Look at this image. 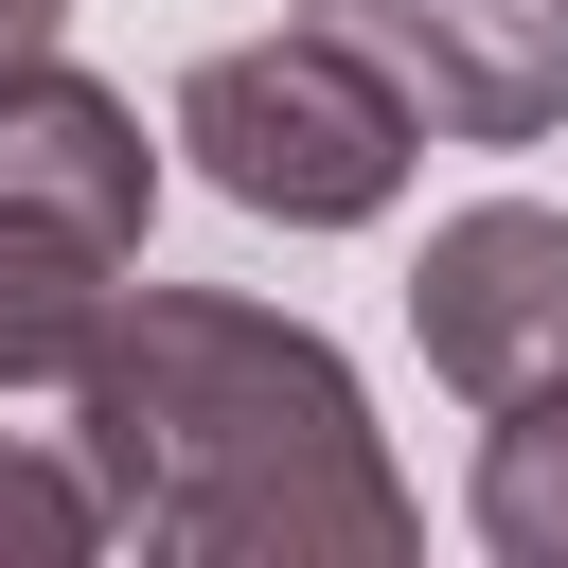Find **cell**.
Wrapping results in <instances>:
<instances>
[{"label": "cell", "instance_id": "obj_1", "mask_svg": "<svg viewBox=\"0 0 568 568\" xmlns=\"http://www.w3.org/2000/svg\"><path fill=\"white\" fill-rule=\"evenodd\" d=\"M71 462L106 479V532L178 568H390L426 515L373 444V390L320 320L231 284H124L106 355L71 390Z\"/></svg>", "mask_w": 568, "mask_h": 568}, {"label": "cell", "instance_id": "obj_2", "mask_svg": "<svg viewBox=\"0 0 568 568\" xmlns=\"http://www.w3.org/2000/svg\"><path fill=\"white\" fill-rule=\"evenodd\" d=\"M160 142H178L231 213H266V231H373V213L408 195V160H426V106H408L337 18H284V36L195 53Z\"/></svg>", "mask_w": 568, "mask_h": 568}, {"label": "cell", "instance_id": "obj_3", "mask_svg": "<svg viewBox=\"0 0 568 568\" xmlns=\"http://www.w3.org/2000/svg\"><path fill=\"white\" fill-rule=\"evenodd\" d=\"M408 337H426V373H444L462 408L550 390V373H568V213H532V195L444 213L426 266H408Z\"/></svg>", "mask_w": 568, "mask_h": 568}, {"label": "cell", "instance_id": "obj_4", "mask_svg": "<svg viewBox=\"0 0 568 568\" xmlns=\"http://www.w3.org/2000/svg\"><path fill=\"white\" fill-rule=\"evenodd\" d=\"M302 18H337L408 106H426V142H550L568 124V0H302Z\"/></svg>", "mask_w": 568, "mask_h": 568}, {"label": "cell", "instance_id": "obj_5", "mask_svg": "<svg viewBox=\"0 0 568 568\" xmlns=\"http://www.w3.org/2000/svg\"><path fill=\"white\" fill-rule=\"evenodd\" d=\"M0 213L89 231V248L142 266V213H160V142H142V106H124L106 71H71V53H18V71H0Z\"/></svg>", "mask_w": 568, "mask_h": 568}, {"label": "cell", "instance_id": "obj_6", "mask_svg": "<svg viewBox=\"0 0 568 568\" xmlns=\"http://www.w3.org/2000/svg\"><path fill=\"white\" fill-rule=\"evenodd\" d=\"M106 302H124V248L0 213V426H71V390L106 355Z\"/></svg>", "mask_w": 568, "mask_h": 568}, {"label": "cell", "instance_id": "obj_7", "mask_svg": "<svg viewBox=\"0 0 568 568\" xmlns=\"http://www.w3.org/2000/svg\"><path fill=\"white\" fill-rule=\"evenodd\" d=\"M462 515H479L497 568H568V373L515 390V408H479V479H462Z\"/></svg>", "mask_w": 568, "mask_h": 568}, {"label": "cell", "instance_id": "obj_8", "mask_svg": "<svg viewBox=\"0 0 568 568\" xmlns=\"http://www.w3.org/2000/svg\"><path fill=\"white\" fill-rule=\"evenodd\" d=\"M124 550L106 532V479L71 462V426H0V568H89Z\"/></svg>", "mask_w": 568, "mask_h": 568}, {"label": "cell", "instance_id": "obj_9", "mask_svg": "<svg viewBox=\"0 0 568 568\" xmlns=\"http://www.w3.org/2000/svg\"><path fill=\"white\" fill-rule=\"evenodd\" d=\"M53 18H71V0H0V71H18V53H53Z\"/></svg>", "mask_w": 568, "mask_h": 568}]
</instances>
